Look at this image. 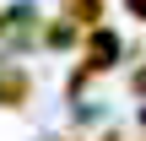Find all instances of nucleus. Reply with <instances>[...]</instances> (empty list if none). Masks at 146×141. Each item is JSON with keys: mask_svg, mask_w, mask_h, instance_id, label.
<instances>
[{"mask_svg": "<svg viewBox=\"0 0 146 141\" xmlns=\"http://www.w3.org/2000/svg\"><path fill=\"white\" fill-rule=\"evenodd\" d=\"M70 38H76V27H70L65 16H54V22H49V33H43V43H49V49H70Z\"/></svg>", "mask_w": 146, "mask_h": 141, "instance_id": "nucleus-4", "label": "nucleus"}, {"mask_svg": "<svg viewBox=\"0 0 146 141\" xmlns=\"http://www.w3.org/2000/svg\"><path fill=\"white\" fill-rule=\"evenodd\" d=\"M0 33H5V11H0Z\"/></svg>", "mask_w": 146, "mask_h": 141, "instance_id": "nucleus-6", "label": "nucleus"}, {"mask_svg": "<svg viewBox=\"0 0 146 141\" xmlns=\"http://www.w3.org/2000/svg\"><path fill=\"white\" fill-rule=\"evenodd\" d=\"M141 125H146V109H141Z\"/></svg>", "mask_w": 146, "mask_h": 141, "instance_id": "nucleus-7", "label": "nucleus"}, {"mask_svg": "<svg viewBox=\"0 0 146 141\" xmlns=\"http://www.w3.org/2000/svg\"><path fill=\"white\" fill-rule=\"evenodd\" d=\"M60 16H65L76 33H87V27H98V22L108 16V0H60Z\"/></svg>", "mask_w": 146, "mask_h": 141, "instance_id": "nucleus-3", "label": "nucleus"}, {"mask_svg": "<svg viewBox=\"0 0 146 141\" xmlns=\"http://www.w3.org/2000/svg\"><path fill=\"white\" fill-rule=\"evenodd\" d=\"M27 98H33V76H27L22 65L0 60V109H22Z\"/></svg>", "mask_w": 146, "mask_h": 141, "instance_id": "nucleus-2", "label": "nucleus"}, {"mask_svg": "<svg viewBox=\"0 0 146 141\" xmlns=\"http://www.w3.org/2000/svg\"><path fill=\"white\" fill-rule=\"evenodd\" d=\"M119 33L108 27V22H98V27H87V38H81V60H92V71H108V65H119Z\"/></svg>", "mask_w": 146, "mask_h": 141, "instance_id": "nucleus-1", "label": "nucleus"}, {"mask_svg": "<svg viewBox=\"0 0 146 141\" xmlns=\"http://www.w3.org/2000/svg\"><path fill=\"white\" fill-rule=\"evenodd\" d=\"M125 5H130V16H135V22H146V0H125Z\"/></svg>", "mask_w": 146, "mask_h": 141, "instance_id": "nucleus-5", "label": "nucleus"}]
</instances>
